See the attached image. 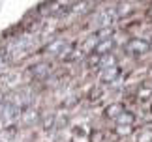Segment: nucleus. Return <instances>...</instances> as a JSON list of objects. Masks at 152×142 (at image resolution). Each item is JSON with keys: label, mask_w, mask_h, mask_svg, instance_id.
Wrapping results in <instances>:
<instances>
[{"label": "nucleus", "mask_w": 152, "mask_h": 142, "mask_svg": "<svg viewBox=\"0 0 152 142\" xmlns=\"http://www.w3.org/2000/svg\"><path fill=\"white\" fill-rule=\"evenodd\" d=\"M120 77V67L118 66H111V67H103L102 69V82L103 84H111Z\"/></svg>", "instance_id": "f03ea898"}, {"label": "nucleus", "mask_w": 152, "mask_h": 142, "mask_svg": "<svg viewBox=\"0 0 152 142\" xmlns=\"http://www.w3.org/2000/svg\"><path fill=\"white\" fill-rule=\"evenodd\" d=\"M64 49V41H60V39H58V41H55V43H53V45H49V52H58V54H60V51Z\"/></svg>", "instance_id": "1a4fd4ad"}, {"label": "nucleus", "mask_w": 152, "mask_h": 142, "mask_svg": "<svg viewBox=\"0 0 152 142\" xmlns=\"http://www.w3.org/2000/svg\"><path fill=\"white\" fill-rule=\"evenodd\" d=\"M150 112H152V103H150Z\"/></svg>", "instance_id": "4468645a"}, {"label": "nucleus", "mask_w": 152, "mask_h": 142, "mask_svg": "<svg viewBox=\"0 0 152 142\" xmlns=\"http://www.w3.org/2000/svg\"><path fill=\"white\" fill-rule=\"evenodd\" d=\"M100 96H102V88H94V90H92V93H90V101L98 99Z\"/></svg>", "instance_id": "9b49d317"}, {"label": "nucleus", "mask_w": 152, "mask_h": 142, "mask_svg": "<svg viewBox=\"0 0 152 142\" xmlns=\"http://www.w3.org/2000/svg\"><path fill=\"white\" fill-rule=\"evenodd\" d=\"M49 73H51V66H49V64H38V66H34V67H32V75L36 77L38 80L47 79Z\"/></svg>", "instance_id": "7ed1b4c3"}, {"label": "nucleus", "mask_w": 152, "mask_h": 142, "mask_svg": "<svg viewBox=\"0 0 152 142\" xmlns=\"http://www.w3.org/2000/svg\"><path fill=\"white\" fill-rule=\"evenodd\" d=\"M122 112H124V105H122V103H111L107 109H105L103 114L107 116V118H113V120H116V118H118Z\"/></svg>", "instance_id": "20e7f679"}, {"label": "nucleus", "mask_w": 152, "mask_h": 142, "mask_svg": "<svg viewBox=\"0 0 152 142\" xmlns=\"http://www.w3.org/2000/svg\"><path fill=\"white\" fill-rule=\"evenodd\" d=\"M150 96H152V90H150V88H141L139 93H137V99H139V101H145V99H148Z\"/></svg>", "instance_id": "6e6552de"}, {"label": "nucleus", "mask_w": 152, "mask_h": 142, "mask_svg": "<svg viewBox=\"0 0 152 142\" xmlns=\"http://www.w3.org/2000/svg\"><path fill=\"white\" fill-rule=\"evenodd\" d=\"M148 15H150V17H152V8H150V11H148Z\"/></svg>", "instance_id": "ddd939ff"}, {"label": "nucleus", "mask_w": 152, "mask_h": 142, "mask_svg": "<svg viewBox=\"0 0 152 142\" xmlns=\"http://www.w3.org/2000/svg\"><path fill=\"white\" fill-rule=\"evenodd\" d=\"M111 49H113V39H103V41H100V43L96 45V49H94V52L96 54H100V56H107L109 52H111Z\"/></svg>", "instance_id": "39448f33"}, {"label": "nucleus", "mask_w": 152, "mask_h": 142, "mask_svg": "<svg viewBox=\"0 0 152 142\" xmlns=\"http://www.w3.org/2000/svg\"><path fill=\"white\" fill-rule=\"evenodd\" d=\"M135 142H152V129H143V131H139Z\"/></svg>", "instance_id": "0eeeda50"}, {"label": "nucleus", "mask_w": 152, "mask_h": 142, "mask_svg": "<svg viewBox=\"0 0 152 142\" xmlns=\"http://www.w3.org/2000/svg\"><path fill=\"white\" fill-rule=\"evenodd\" d=\"M133 114H130V112H122V114L116 118V125H132L133 123Z\"/></svg>", "instance_id": "423d86ee"}, {"label": "nucleus", "mask_w": 152, "mask_h": 142, "mask_svg": "<svg viewBox=\"0 0 152 142\" xmlns=\"http://www.w3.org/2000/svg\"><path fill=\"white\" fill-rule=\"evenodd\" d=\"M53 122H55V118H53V116H47V118H45V122H43V127L49 129V127L53 125Z\"/></svg>", "instance_id": "f8f14e48"}, {"label": "nucleus", "mask_w": 152, "mask_h": 142, "mask_svg": "<svg viewBox=\"0 0 152 142\" xmlns=\"http://www.w3.org/2000/svg\"><path fill=\"white\" fill-rule=\"evenodd\" d=\"M148 49H150V43L147 39H132L126 47V51L130 52L132 56H143Z\"/></svg>", "instance_id": "f257e3e1"}, {"label": "nucleus", "mask_w": 152, "mask_h": 142, "mask_svg": "<svg viewBox=\"0 0 152 142\" xmlns=\"http://www.w3.org/2000/svg\"><path fill=\"white\" fill-rule=\"evenodd\" d=\"M90 142H103V135H102V131H94V133H92Z\"/></svg>", "instance_id": "9d476101"}]
</instances>
